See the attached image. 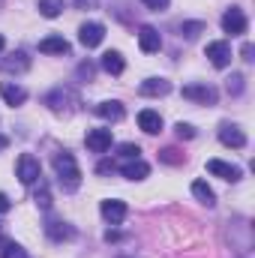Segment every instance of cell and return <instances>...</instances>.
Instances as JSON below:
<instances>
[{"mask_svg":"<svg viewBox=\"0 0 255 258\" xmlns=\"http://www.w3.org/2000/svg\"><path fill=\"white\" fill-rule=\"evenodd\" d=\"M54 171H57V180H60V186H63L66 192H75L81 186V168H78V162H75L72 153L63 150V153L54 156Z\"/></svg>","mask_w":255,"mask_h":258,"instance_id":"6da1fadb","label":"cell"},{"mask_svg":"<svg viewBox=\"0 0 255 258\" xmlns=\"http://www.w3.org/2000/svg\"><path fill=\"white\" fill-rule=\"evenodd\" d=\"M15 174H18V180L21 183H36L39 177H42V165H39V159L36 156H30V153H21L18 156V165H15Z\"/></svg>","mask_w":255,"mask_h":258,"instance_id":"7a4b0ae2","label":"cell"},{"mask_svg":"<svg viewBox=\"0 0 255 258\" xmlns=\"http://www.w3.org/2000/svg\"><path fill=\"white\" fill-rule=\"evenodd\" d=\"M183 99L198 102V105H216L219 93H216V87H210V84L204 81V84H186V87H183Z\"/></svg>","mask_w":255,"mask_h":258,"instance_id":"3957f363","label":"cell"},{"mask_svg":"<svg viewBox=\"0 0 255 258\" xmlns=\"http://www.w3.org/2000/svg\"><path fill=\"white\" fill-rule=\"evenodd\" d=\"M246 27H249V21H246L243 9H237V6L225 9V15H222V30H225V33H231V36H243Z\"/></svg>","mask_w":255,"mask_h":258,"instance_id":"277c9868","label":"cell"},{"mask_svg":"<svg viewBox=\"0 0 255 258\" xmlns=\"http://www.w3.org/2000/svg\"><path fill=\"white\" fill-rule=\"evenodd\" d=\"M111 141H114V132H111V129H90L87 138H84V144H87L90 153H105V150H111Z\"/></svg>","mask_w":255,"mask_h":258,"instance_id":"5b68a950","label":"cell"},{"mask_svg":"<svg viewBox=\"0 0 255 258\" xmlns=\"http://www.w3.org/2000/svg\"><path fill=\"white\" fill-rule=\"evenodd\" d=\"M102 39H105V27H102L99 21H87V24H81V30H78V42H81L84 48H96Z\"/></svg>","mask_w":255,"mask_h":258,"instance_id":"8992f818","label":"cell"},{"mask_svg":"<svg viewBox=\"0 0 255 258\" xmlns=\"http://www.w3.org/2000/svg\"><path fill=\"white\" fill-rule=\"evenodd\" d=\"M45 105H51L54 111H72V108L78 105V96H75L72 90L57 87V90H51V93L45 96Z\"/></svg>","mask_w":255,"mask_h":258,"instance_id":"52a82bcc","label":"cell"},{"mask_svg":"<svg viewBox=\"0 0 255 258\" xmlns=\"http://www.w3.org/2000/svg\"><path fill=\"white\" fill-rule=\"evenodd\" d=\"M207 57L216 69H225L231 63V45L225 39H216V42H207Z\"/></svg>","mask_w":255,"mask_h":258,"instance_id":"ba28073f","label":"cell"},{"mask_svg":"<svg viewBox=\"0 0 255 258\" xmlns=\"http://www.w3.org/2000/svg\"><path fill=\"white\" fill-rule=\"evenodd\" d=\"M138 48H141L144 54L159 51V48H162V36H159V30H156V27H150V24H144V27L138 30Z\"/></svg>","mask_w":255,"mask_h":258,"instance_id":"9c48e42d","label":"cell"},{"mask_svg":"<svg viewBox=\"0 0 255 258\" xmlns=\"http://www.w3.org/2000/svg\"><path fill=\"white\" fill-rule=\"evenodd\" d=\"M102 216H105V222H111V225H120L123 219H126V201H117V198H108V201H102Z\"/></svg>","mask_w":255,"mask_h":258,"instance_id":"30bf717a","label":"cell"},{"mask_svg":"<svg viewBox=\"0 0 255 258\" xmlns=\"http://www.w3.org/2000/svg\"><path fill=\"white\" fill-rule=\"evenodd\" d=\"M207 171L213 177H222V180H240V168L231 165V162H222V159H207Z\"/></svg>","mask_w":255,"mask_h":258,"instance_id":"8fae6325","label":"cell"},{"mask_svg":"<svg viewBox=\"0 0 255 258\" xmlns=\"http://www.w3.org/2000/svg\"><path fill=\"white\" fill-rule=\"evenodd\" d=\"M219 141H222L225 147H246L243 129L234 126V123H222V126H219Z\"/></svg>","mask_w":255,"mask_h":258,"instance_id":"7c38bea8","label":"cell"},{"mask_svg":"<svg viewBox=\"0 0 255 258\" xmlns=\"http://www.w3.org/2000/svg\"><path fill=\"white\" fill-rule=\"evenodd\" d=\"M0 96L6 105H24L27 102V90L21 84H12V81H3L0 84Z\"/></svg>","mask_w":255,"mask_h":258,"instance_id":"4fadbf2b","label":"cell"},{"mask_svg":"<svg viewBox=\"0 0 255 258\" xmlns=\"http://www.w3.org/2000/svg\"><path fill=\"white\" fill-rule=\"evenodd\" d=\"M120 174L126 177V180H144L147 174H150V165L138 156V159H126L123 165H120Z\"/></svg>","mask_w":255,"mask_h":258,"instance_id":"5bb4252c","label":"cell"},{"mask_svg":"<svg viewBox=\"0 0 255 258\" xmlns=\"http://www.w3.org/2000/svg\"><path fill=\"white\" fill-rule=\"evenodd\" d=\"M138 126L147 135H156V132H162V114L153 108H144V111H138Z\"/></svg>","mask_w":255,"mask_h":258,"instance_id":"9a60e30c","label":"cell"},{"mask_svg":"<svg viewBox=\"0 0 255 258\" xmlns=\"http://www.w3.org/2000/svg\"><path fill=\"white\" fill-rule=\"evenodd\" d=\"M141 96H165V93H171V81H165V78H147V81H141Z\"/></svg>","mask_w":255,"mask_h":258,"instance_id":"2e32d148","label":"cell"},{"mask_svg":"<svg viewBox=\"0 0 255 258\" xmlns=\"http://www.w3.org/2000/svg\"><path fill=\"white\" fill-rule=\"evenodd\" d=\"M96 114H99L102 120L117 123V120H123V105H120L117 99H105V102H99V105H96Z\"/></svg>","mask_w":255,"mask_h":258,"instance_id":"e0dca14e","label":"cell"},{"mask_svg":"<svg viewBox=\"0 0 255 258\" xmlns=\"http://www.w3.org/2000/svg\"><path fill=\"white\" fill-rule=\"evenodd\" d=\"M0 69H3V72H27V69H30V57H27L24 51H15V54L3 57Z\"/></svg>","mask_w":255,"mask_h":258,"instance_id":"ac0fdd59","label":"cell"},{"mask_svg":"<svg viewBox=\"0 0 255 258\" xmlns=\"http://www.w3.org/2000/svg\"><path fill=\"white\" fill-rule=\"evenodd\" d=\"M39 51L42 54H69V42H66L63 36H45L39 42Z\"/></svg>","mask_w":255,"mask_h":258,"instance_id":"d6986e66","label":"cell"},{"mask_svg":"<svg viewBox=\"0 0 255 258\" xmlns=\"http://www.w3.org/2000/svg\"><path fill=\"white\" fill-rule=\"evenodd\" d=\"M45 234H48L51 240H69L75 231H72L66 222H60V219H48V222H45Z\"/></svg>","mask_w":255,"mask_h":258,"instance_id":"ffe728a7","label":"cell"},{"mask_svg":"<svg viewBox=\"0 0 255 258\" xmlns=\"http://www.w3.org/2000/svg\"><path fill=\"white\" fill-rule=\"evenodd\" d=\"M102 69L111 72V75H120V72L126 69L123 54H120V51H105V54H102Z\"/></svg>","mask_w":255,"mask_h":258,"instance_id":"44dd1931","label":"cell"},{"mask_svg":"<svg viewBox=\"0 0 255 258\" xmlns=\"http://www.w3.org/2000/svg\"><path fill=\"white\" fill-rule=\"evenodd\" d=\"M192 195H195L201 204H207V207L216 204V195H213V189L207 186V180H195V183H192Z\"/></svg>","mask_w":255,"mask_h":258,"instance_id":"7402d4cb","label":"cell"},{"mask_svg":"<svg viewBox=\"0 0 255 258\" xmlns=\"http://www.w3.org/2000/svg\"><path fill=\"white\" fill-rule=\"evenodd\" d=\"M63 0H39V15L42 18H57L63 12Z\"/></svg>","mask_w":255,"mask_h":258,"instance_id":"603a6c76","label":"cell"},{"mask_svg":"<svg viewBox=\"0 0 255 258\" xmlns=\"http://www.w3.org/2000/svg\"><path fill=\"white\" fill-rule=\"evenodd\" d=\"M36 183H39V186H36V195H33V201H36V207L48 210V207H51V189H48V183H45L42 177H39Z\"/></svg>","mask_w":255,"mask_h":258,"instance_id":"cb8c5ba5","label":"cell"},{"mask_svg":"<svg viewBox=\"0 0 255 258\" xmlns=\"http://www.w3.org/2000/svg\"><path fill=\"white\" fill-rule=\"evenodd\" d=\"M0 258H24V249L15 240H0Z\"/></svg>","mask_w":255,"mask_h":258,"instance_id":"d4e9b609","label":"cell"},{"mask_svg":"<svg viewBox=\"0 0 255 258\" xmlns=\"http://www.w3.org/2000/svg\"><path fill=\"white\" fill-rule=\"evenodd\" d=\"M201 30H204V24H201V21H183V24H180V33H183L186 39H195Z\"/></svg>","mask_w":255,"mask_h":258,"instance_id":"484cf974","label":"cell"},{"mask_svg":"<svg viewBox=\"0 0 255 258\" xmlns=\"http://www.w3.org/2000/svg\"><path fill=\"white\" fill-rule=\"evenodd\" d=\"M138 153H141L138 144H132V141H129V144H120V156H123V159H138Z\"/></svg>","mask_w":255,"mask_h":258,"instance_id":"4316f807","label":"cell"},{"mask_svg":"<svg viewBox=\"0 0 255 258\" xmlns=\"http://www.w3.org/2000/svg\"><path fill=\"white\" fill-rule=\"evenodd\" d=\"M228 93H234V96L243 93V75H231L228 78Z\"/></svg>","mask_w":255,"mask_h":258,"instance_id":"83f0119b","label":"cell"},{"mask_svg":"<svg viewBox=\"0 0 255 258\" xmlns=\"http://www.w3.org/2000/svg\"><path fill=\"white\" fill-rule=\"evenodd\" d=\"M177 138H186V141H189V138H195V126H189V123H177Z\"/></svg>","mask_w":255,"mask_h":258,"instance_id":"f1b7e54d","label":"cell"},{"mask_svg":"<svg viewBox=\"0 0 255 258\" xmlns=\"http://www.w3.org/2000/svg\"><path fill=\"white\" fill-rule=\"evenodd\" d=\"M147 9H153V12H162V9H168V3L171 0H141Z\"/></svg>","mask_w":255,"mask_h":258,"instance_id":"f546056e","label":"cell"},{"mask_svg":"<svg viewBox=\"0 0 255 258\" xmlns=\"http://www.w3.org/2000/svg\"><path fill=\"white\" fill-rule=\"evenodd\" d=\"M75 6H78V9H96L99 0H75Z\"/></svg>","mask_w":255,"mask_h":258,"instance_id":"4dcf8cb0","label":"cell"},{"mask_svg":"<svg viewBox=\"0 0 255 258\" xmlns=\"http://www.w3.org/2000/svg\"><path fill=\"white\" fill-rule=\"evenodd\" d=\"M174 153H177V150L168 147V150H162V159H165V162H180V156H174Z\"/></svg>","mask_w":255,"mask_h":258,"instance_id":"1f68e13d","label":"cell"},{"mask_svg":"<svg viewBox=\"0 0 255 258\" xmlns=\"http://www.w3.org/2000/svg\"><path fill=\"white\" fill-rule=\"evenodd\" d=\"M9 207H12V201H9V198H6V195L0 192V213H6V210H9Z\"/></svg>","mask_w":255,"mask_h":258,"instance_id":"d6a6232c","label":"cell"},{"mask_svg":"<svg viewBox=\"0 0 255 258\" xmlns=\"http://www.w3.org/2000/svg\"><path fill=\"white\" fill-rule=\"evenodd\" d=\"M78 75H87V78H90V75H93V66H90V63H81V66H78Z\"/></svg>","mask_w":255,"mask_h":258,"instance_id":"836d02e7","label":"cell"},{"mask_svg":"<svg viewBox=\"0 0 255 258\" xmlns=\"http://www.w3.org/2000/svg\"><path fill=\"white\" fill-rule=\"evenodd\" d=\"M111 168H114V162H102V165H99L96 171H99V174H105V171H111Z\"/></svg>","mask_w":255,"mask_h":258,"instance_id":"e575fe53","label":"cell"},{"mask_svg":"<svg viewBox=\"0 0 255 258\" xmlns=\"http://www.w3.org/2000/svg\"><path fill=\"white\" fill-rule=\"evenodd\" d=\"M243 57H246V60H252V45H249V42L243 45Z\"/></svg>","mask_w":255,"mask_h":258,"instance_id":"d590c367","label":"cell"},{"mask_svg":"<svg viewBox=\"0 0 255 258\" xmlns=\"http://www.w3.org/2000/svg\"><path fill=\"white\" fill-rule=\"evenodd\" d=\"M6 144H9V138H6V135H0V150H3Z\"/></svg>","mask_w":255,"mask_h":258,"instance_id":"8d00e7d4","label":"cell"},{"mask_svg":"<svg viewBox=\"0 0 255 258\" xmlns=\"http://www.w3.org/2000/svg\"><path fill=\"white\" fill-rule=\"evenodd\" d=\"M3 45H6V39H3V33H0V51H3Z\"/></svg>","mask_w":255,"mask_h":258,"instance_id":"74e56055","label":"cell"}]
</instances>
